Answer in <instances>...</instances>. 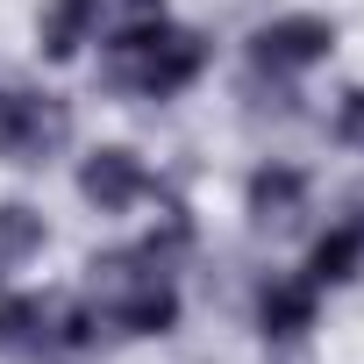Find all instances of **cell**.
<instances>
[{
    "instance_id": "obj_5",
    "label": "cell",
    "mask_w": 364,
    "mask_h": 364,
    "mask_svg": "<svg viewBox=\"0 0 364 364\" xmlns=\"http://www.w3.org/2000/svg\"><path fill=\"white\" fill-rule=\"evenodd\" d=\"M72 143V100L50 86H0V164L43 171Z\"/></svg>"
},
{
    "instance_id": "obj_10",
    "label": "cell",
    "mask_w": 364,
    "mask_h": 364,
    "mask_svg": "<svg viewBox=\"0 0 364 364\" xmlns=\"http://www.w3.org/2000/svg\"><path fill=\"white\" fill-rule=\"evenodd\" d=\"M300 279H314L321 293H343V286H357V279H364V222H357V215L328 222V229L307 243V257H300Z\"/></svg>"
},
{
    "instance_id": "obj_12",
    "label": "cell",
    "mask_w": 364,
    "mask_h": 364,
    "mask_svg": "<svg viewBox=\"0 0 364 364\" xmlns=\"http://www.w3.org/2000/svg\"><path fill=\"white\" fill-rule=\"evenodd\" d=\"M328 136H336L350 157H364V86H343V93H336V107H328Z\"/></svg>"
},
{
    "instance_id": "obj_4",
    "label": "cell",
    "mask_w": 364,
    "mask_h": 364,
    "mask_svg": "<svg viewBox=\"0 0 364 364\" xmlns=\"http://www.w3.org/2000/svg\"><path fill=\"white\" fill-rule=\"evenodd\" d=\"M336 43H343V29L328 15H272V22L250 29L243 65H250L257 86H300L307 72H321L336 58Z\"/></svg>"
},
{
    "instance_id": "obj_11",
    "label": "cell",
    "mask_w": 364,
    "mask_h": 364,
    "mask_svg": "<svg viewBox=\"0 0 364 364\" xmlns=\"http://www.w3.org/2000/svg\"><path fill=\"white\" fill-rule=\"evenodd\" d=\"M43 243H50L43 208H29V200H0V286H15V272H29V264L43 257Z\"/></svg>"
},
{
    "instance_id": "obj_1",
    "label": "cell",
    "mask_w": 364,
    "mask_h": 364,
    "mask_svg": "<svg viewBox=\"0 0 364 364\" xmlns=\"http://www.w3.org/2000/svg\"><path fill=\"white\" fill-rule=\"evenodd\" d=\"M208 65H215V43L193 22H178L171 8L122 15L100 36V86L122 100H178L208 79Z\"/></svg>"
},
{
    "instance_id": "obj_6",
    "label": "cell",
    "mask_w": 364,
    "mask_h": 364,
    "mask_svg": "<svg viewBox=\"0 0 364 364\" xmlns=\"http://www.w3.org/2000/svg\"><path fill=\"white\" fill-rule=\"evenodd\" d=\"M171 186L129 150V143H100V150H86L79 157V200L93 208V215H136V208H150V200H164Z\"/></svg>"
},
{
    "instance_id": "obj_3",
    "label": "cell",
    "mask_w": 364,
    "mask_h": 364,
    "mask_svg": "<svg viewBox=\"0 0 364 364\" xmlns=\"http://www.w3.org/2000/svg\"><path fill=\"white\" fill-rule=\"evenodd\" d=\"M107 328L86 293H22L0 286V364H93Z\"/></svg>"
},
{
    "instance_id": "obj_13",
    "label": "cell",
    "mask_w": 364,
    "mask_h": 364,
    "mask_svg": "<svg viewBox=\"0 0 364 364\" xmlns=\"http://www.w3.org/2000/svg\"><path fill=\"white\" fill-rule=\"evenodd\" d=\"M350 215H357V222H364V200H357V208H350Z\"/></svg>"
},
{
    "instance_id": "obj_7",
    "label": "cell",
    "mask_w": 364,
    "mask_h": 364,
    "mask_svg": "<svg viewBox=\"0 0 364 364\" xmlns=\"http://www.w3.org/2000/svg\"><path fill=\"white\" fill-rule=\"evenodd\" d=\"M321 286L314 279H300V272H272L257 293H250V328L272 343V350H293V343H307L314 328H321Z\"/></svg>"
},
{
    "instance_id": "obj_8",
    "label": "cell",
    "mask_w": 364,
    "mask_h": 364,
    "mask_svg": "<svg viewBox=\"0 0 364 364\" xmlns=\"http://www.w3.org/2000/svg\"><path fill=\"white\" fill-rule=\"evenodd\" d=\"M107 22H122V0H43V15H36V50L43 65H72L86 58Z\"/></svg>"
},
{
    "instance_id": "obj_9",
    "label": "cell",
    "mask_w": 364,
    "mask_h": 364,
    "mask_svg": "<svg viewBox=\"0 0 364 364\" xmlns=\"http://www.w3.org/2000/svg\"><path fill=\"white\" fill-rule=\"evenodd\" d=\"M307 200H314V178H307L300 164H286V157H264V164L243 178V215H250V229H293V222L307 215Z\"/></svg>"
},
{
    "instance_id": "obj_2",
    "label": "cell",
    "mask_w": 364,
    "mask_h": 364,
    "mask_svg": "<svg viewBox=\"0 0 364 364\" xmlns=\"http://www.w3.org/2000/svg\"><path fill=\"white\" fill-rule=\"evenodd\" d=\"M86 272H93L86 300H93L107 343H164L178 328V314H186V293H178V279H171V257L150 250L143 236L107 250V257H93Z\"/></svg>"
}]
</instances>
